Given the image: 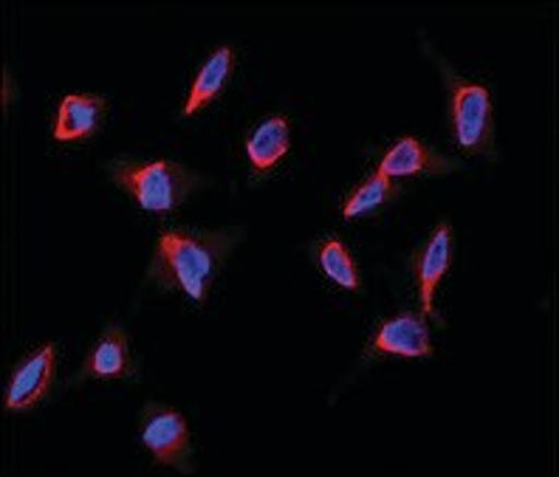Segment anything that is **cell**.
Wrapping results in <instances>:
<instances>
[{
  "label": "cell",
  "mask_w": 559,
  "mask_h": 477,
  "mask_svg": "<svg viewBox=\"0 0 559 477\" xmlns=\"http://www.w3.org/2000/svg\"><path fill=\"white\" fill-rule=\"evenodd\" d=\"M450 260H452V226L438 224L436 232L427 238V243H424L416 254L418 291H421L424 311H427L430 317H436L432 300H436L438 283L443 279V274L450 272Z\"/></svg>",
  "instance_id": "8"
},
{
  "label": "cell",
  "mask_w": 559,
  "mask_h": 477,
  "mask_svg": "<svg viewBox=\"0 0 559 477\" xmlns=\"http://www.w3.org/2000/svg\"><path fill=\"white\" fill-rule=\"evenodd\" d=\"M370 356H432L430 327L424 322L421 314L404 311V314L393 317L376 331L373 342L368 345Z\"/></svg>",
  "instance_id": "6"
},
{
  "label": "cell",
  "mask_w": 559,
  "mask_h": 477,
  "mask_svg": "<svg viewBox=\"0 0 559 477\" xmlns=\"http://www.w3.org/2000/svg\"><path fill=\"white\" fill-rule=\"evenodd\" d=\"M288 119L286 117H272L254 130L249 142H246V153H249V164L258 176L269 172L280 158L288 153Z\"/></svg>",
  "instance_id": "12"
},
{
  "label": "cell",
  "mask_w": 559,
  "mask_h": 477,
  "mask_svg": "<svg viewBox=\"0 0 559 477\" xmlns=\"http://www.w3.org/2000/svg\"><path fill=\"white\" fill-rule=\"evenodd\" d=\"M235 69V51L229 46L218 48V51H212L210 60L204 62V69L199 71L195 82H192V91L187 96L185 105V117H192V114H199L201 108L212 103V99H218L221 91L226 88V82L233 76Z\"/></svg>",
  "instance_id": "11"
},
{
  "label": "cell",
  "mask_w": 559,
  "mask_h": 477,
  "mask_svg": "<svg viewBox=\"0 0 559 477\" xmlns=\"http://www.w3.org/2000/svg\"><path fill=\"white\" fill-rule=\"evenodd\" d=\"M461 170L457 158H447L441 153L430 151L418 139L404 136L402 142L393 144L384 158L379 162V176L399 178V176H447V172Z\"/></svg>",
  "instance_id": "7"
},
{
  "label": "cell",
  "mask_w": 559,
  "mask_h": 477,
  "mask_svg": "<svg viewBox=\"0 0 559 477\" xmlns=\"http://www.w3.org/2000/svg\"><path fill=\"white\" fill-rule=\"evenodd\" d=\"M133 370L136 368L130 361V345L124 327L110 325L105 327V334L99 336V342L88 354L85 365H82L76 382H82V379H124V375H133Z\"/></svg>",
  "instance_id": "9"
},
{
  "label": "cell",
  "mask_w": 559,
  "mask_h": 477,
  "mask_svg": "<svg viewBox=\"0 0 559 477\" xmlns=\"http://www.w3.org/2000/svg\"><path fill=\"white\" fill-rule=\"evenodd\" d=\"M110 178L114 184L122 187L130 199L136 201L147 212H173L185 204L190 195L206 184L201 172H192L190 167L178 162H130L119 158L110 164Z\"/></svg>",
  "instance_id": "2"
},
{
  "label": "cell",
  "mask_w": 559,
  "mask_h": 477,
  "mask_svg": "<svg viewBox=\"0 0 559 477\" xmlns=\"http://www.w3.org/2000/svg\"><path fill=\"white\" fill-rule=\"evenodd\" d=\"M399 195V187L393 184V178H384L376 172L373 178H368L365 184L356 187L350 192L348 204L342 206V215L345 218H359V215H368V212H376L379 206H384L388 201H393Z\"/></svg>",
  "instance_id": "14"
},
{
  "label": "cell",
  "mask_w": 559,
  "mask_h": 477,
  "mask_svg": "<svg viewBox=\"0 0 559 477\" xmlns=\"http://www.w3.org/2000/svg\"><path fill=\"white\" fill-rule=\"evenodd\" d=\"M57 368V348L55 345H43L37 354L28 356L21 368L14 370L12 382L7 390V409L9 413H26L37 407L48 396V390L55 384Z\"/></svg>",
  "instance_id": "5"
},
{
  "label": "cell",
  "mask_w": 559,
  "mask_h": 477,
  "mask_svg": "<svg viewBox=\"0 0 559 477\" xmlns=\"http://www.w3.org/2000/svg\"><path fill=\"white\" fill-rule=\"evenodd\" d=\"M142 443L153 452L158 464L173 466L176 472L192 475L190 427L181 413L164 404H147L142 409Z\"/></svg>",
  "instance_id": "4"
},
{
  "label": "cell",
  "mask_w": 559,
  "mask_h": 477,
  "mask_svg": "<svg viewBox=\"0 0 559 477\" xmlns=\"http://www.w3.org/2000/svg\"><path fill=\"white\" fill-rule=\"evenodd\" d=\"M105 105L103 96L91 94H71L60 103L55 122V139L57 142H74V139L94 136L96 130L105 122Z\"/></svg>",
  "instance_id": "10"
},
{
  "label": "cell",
  "mask_w": 559,
  "mask_h": 477,
  "mask_svg": "<svg viewBox=\"0 0 559 477\" xmlns=\"http://www.w3.org/2000/svg\"><path fill=\"white\" fill-rule=\"evenodd\" d=\"M317 263H320L322 274L328 279H334L336 286L348 288V291L359 288V272L354 266V258L336 238H328L317 246Z\"/></svg>",
  "instance_id": "13"
},
{
  "label": "cell",
  "mask_w": 559,
  "mask_h": 477,
  "mask_svg": "<svg viewBox=\"0 0 559 477\" xmlns=\"http://www.w3.org/2000/svg\"><path fill=\"white\" fill-rule=\"evenodd\" d=\"M427 51H430L436 65L443 71V80H447V91H450V117L457 147L472 153V156L495 158V122H491L489 91H486L484 85H469L466 80H461V76L447 65V60L438 57L430 46H427Z\"/></svg>",
  "instance_id": "3"
},
{
  "label": "cell",
  "mask_w": 559,
  "mask_h": 477,
  "mask_svg": "<svg viewBox=\"0 0 559 477\" xmlns=\"http://www.w3.org/2000/svg\"><path fill=\"white\" fill-rule=\"evenodd\" d=\"M240 240V226L218 232H164L153 252L147 279L167 291H185L192 300H204L206 288Z\"/></svg>",
  "instance_id": "1"
}]
</instances>
